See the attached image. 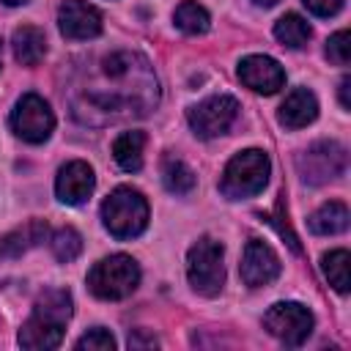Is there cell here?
I'll list each match as a JSON object with an SVG mask.
<instances>
[{
  "label": "cell",
  "instance_id": "8992f818",
  "mask_svg": "<svg viewBox=\"0 0 351 351\" xmlns=\"http://www.w3.org/2000/svg\"><path fill=\"white\" fill-rule=\"evenodd\" d=\"M186 277L200 296H217L225 285V252L211 236H200L186 255Z\"/></svg>",
  "mask_w": 351,
  "mask_h": 351
},
{
  "label": "cell",
  "instance_id": "e0dca14e",
  "mask_svg": "<svg viewBox=\"0 0 351 351\" xmlns=\"http://www.w3.org/2000/svg\"><path fill=\"white\" fill-rule=\"evenodd\" d=\"M11 47H14V58L22 66H38L47 55V36L36 25H22L14 30Z\"/></svg>",
  "mask_w": 351,
  "mask_h": 351
},
{
  "label": "cell",
  "instance_id": "83f0119b",
  "mask_svg": "<svg viewBox=\"0 0 351 351\" xmlns=\"http://www.w3.org/2000/svg\"><path fill=\"white\" fill-rule=\"evenodd\" d=\"M154 346H159V340L154 335H143V332L129 335V348H154Z\"/></svg>",
  "mask_w": 351,
  "mask_h": 351
},
{
  "label": "cell",
  "instance_id": "2e32d148",
  "mask_svg": "<svg viewBox=\"0 0 351 351\" xmlns=\"http://www.w3.org/2000/svg\"><path fill=\"white\" fill-rule=\"evenodd\" d=\"M315 118H318V99L307 88H293L277 112V121L285 129H302V126L313 123Z\"/></svg>",
  "mask_w": 351,
  "mask_h": 351
},
{
  "label": "cell",
  "instance_id": "ac0fdd59",
  "mask_svg": "<svg viewBox=\"0 0 351 351\" xmlns=\"http://www.w3.org/2000/svg\"><path fill=\"white\" fill-rule=\"evenodd\" d=\"M143 148H145V134L132 129L115 137L112 143V159L123 173H137L143 167Z\"/></svg>",
  "mask_w": 351,
  "mask_h": 351
},
{
  "label": "cell",
  "instance_id": "ffe728a7",
  "mask_svg": "<svg viewBox=\"0 0 351 351\" xmlns=\"http://www.w3.org/2000/svg\"><path fill=\"white\" fill-rule=\"evenodd\" d=\"M162 181H165L167 192H173V195H189L195 189V173H192V167L184 159L173 156V154H167L162 159Z\"/></svg>",
  "mask_w": 351,
  "mask_h": 351
},
{
  "label": "cell",
  "instance_id": "ba28073f",
  "mask_svg": "<svg viewBox=\"0 0 351 351\" xmlns=\"http://www.w3.org/2000/svg\"><path fill=\"white\" fill-rule=\"evenodd\" d=\"M8 123H11V132H14L19 140L38 145V143L49 140V134H52V129H55V115H52L49 104H47L38 93H25V96L14 104Z\"/></svg>",
  "mask_w": 351,
  "mask_h": 351
},
{
  "label": "cell",
  "instance_id": "cb8c5ba5",
  "mask_svg": "<svg viewBox=\"0 0 351 351\" xmlns=\"http://www.w3.org/2000/svg\"><path fill=\"white\" fill-rule=\"evenodd\" d=\"M49 250L60 263H71L82 252V236L74 228H60L49 239Z\"/></svg>",
  "mask_w": 351,
  "mask_h": 351
},
{
  "label": "cell",
  "instance_id": "5b68a950",
  "mask_svg": "<svg viewBox=\"0 0 351 351\" xmlns=\"http://www.w3.org/2000/svg\"><path fill=\"white\" fill-rule=\"evenodd\" d=\"M140 282V266L134 258L115 252L101 258L99 263H93V269L88 271V288L93 296L104 299V302H115V299H126Z\"/></svg>",
  "mask_w": 351,
  "mask_h": 351
},
{
  "label": "cell",
  "instance_id": "277c9868",
  "mask_svg": "<svg viewBox=\"0 0 351 351\" xmlns=\"http://www.w3.org/2000/svg\"><path fill=\"white\" fill-rule=\"evenodd\" d=\"M101 222L115 239H134L148 228V200L132 186H118L101 203Z\"/></svg>",
  "mask_w": 351,
  "mask_h": 351
},
{
  "label": "cell",
  "instance_id": "d4e9b609",
  "mask_svg": "<svg viewBox=\"0 0 351 351\" xmlns=\"http://www.w3.org/2000/svg\"><path fill=\"white\" fill-rule=\"evenodd\" d=\"M326 58L335 66H348V60H351V33L348 30H337L326 41Z\"/></svg>",
  "mask_w": 351,
  "mask_h": 351
},
{
  "label": "cell",
  "instance_id": "f1b7e54d",
  "mask_svg": "<svg viewBox=\"0 0 351 351\" xmlns=\"http://www.w3.org/2000/svg\"><path fill=\"white\" fill-rule=\"evenodd\" d=\"M348 88H351V80H348V77H343V80H340V104H343V110H351Z\"/></svg>",
  "mask_w": 351,
  "mask_h": 351
},
{
  "label": "cell",
  "instance_id": "5bb4252c",
  "mask_svg": "<svg viewBox=\"0 0 351 351\" xmlns=\"http://www.w3.org/2000/svg\"><path fill=\"white\" fill-rule=\"evenodd\" d=\"M239 80L255 90V93H277L282 85H285V71L282 66L269 58V55H247L241 63H239Z\"/></svg>",
  "mask_w": 351,
  "mask_h": 351
},
{
  "label": "cell",
  "instance_id": "30bf717a",
  "mask_svg": "<svg viewBox=\"0 0 351 351\" xmlns=\"http://www.w3.org/2000/svg\"><path fill=\"white\" fill-rule=\"evenodd\" d=\"M236 115H239V101L233 96L219 93V96H208L200 104H195L186 112V121H189V126L197 137L211 140V137L225 134L233 126Z\"/></svg>",
  "mask_w": 351,
  "mask_h": 351
},
{
  "label": "cell",
  "instance_id": "4fadbf2b",
  "mask_svg": "<svg viewBox=\"0 0 351 351\" xmlns=\"http://www.w3.org/2000/svg\"><path fill=\"white\" fill-rule=\"evenodd\" d=\"M96 186V176H93V167L82 159H74V162H66L60 170H58V178H55V195L60 203L66 206H80L90 197Z\"/></svg>",
  "mask_w": 351,
  "mask_h": 351
},
{
  "label": "cell",
  "instance_id": "44dd1931",
  "mask_svg": "<svg viewBox=\"0 0 351 351\" xmlns=\"http://www.w3.org/2000/svg\"><path fill=\"white\" fill-rule=\"evenodd\" d=\"M310 36H313V30H310L307 19L299 14H285L274 25V38L288 49H302L310 41Z\"/></svg>",
  "mask_w": 351,
  "mask_h": 351
},
{
  "label": "cell",
  "instance_id": "9a60e30c",
  "mask_svg": "<svg viewBox=\"0 0 351 351\" xmlns=\"http://www.w3.org/2000/svg\"><path fill=\"white\" fill-rule=\"evenodd\" d=\"M49 236V225L44 219H27L22 225H16L14 230H8L0 239V258L3 261H14L22 258L25 252H30L33 247L44 244Z\"/></svg>",
  "mask_w": 351,
  "mask_h": 351
},
{
  "label": "cell",
  "instance_id": "8fae6325",
  "mask_svg": "<svg viewBox=\"0 0 351 351\" xmlns=\"http://www.w3.org/2000/svg\"><path fill=\"white\" fill-rule=\"evenodd\" d=\"M280 269H282L280 258L266 241H261V239H250L247 241L244 255H241V266H239L244 285L263 288V285H269V282H274L280 277Z\"/></svg>",
  "mask_w": 351,
  "mask_h": 351
},
{
  "label": "cell",
  "instance_id": "7a4b0ae2",
  "mask_svg": "<svg viewBox=\"0 0 351 351\" xmlns=\"http://www.w3.org/2000/svg\"><path fill=\"white\" fill-rule=\"evenodd\" d=\"M74 302L71 293L63 288H52L41 293L33 304L30 318L19 329V346L30 351H49L58 348L63 340V329L71 321Z\"/></svg>",
  "mask_w": 351,
  "mask_h": 351
},
{
  "label": "cell",
  "instance_id": "484cf974",
  "mask_svg": "<svg viewBox=\"0 0 351 351\" xmlns=\"http://www.w3.org/2000/svg\"><path fill=\"white\" fill-rule=\"evenodd\" d=\"M74 348H80V351H112V348H115V337H112L107 329L96 326V329L85 332V335L74 343Z\"/></svg>",
  "mask_w": 351,
  "mask_h": 351
},
{
  "label": "cell",
  "instance_id": "603a6c76",
  "mask_svg": "<svg viewBox=\"0 0 351 351\" xmlns=\"http://www.w3.org/2000/svg\"><path fill=\"white\" fill-rule=\"evenodd\" d=\"M348 263H351V255L348 250H332L321 258V269H324V277L329 280V285L337 291V293H348Z\"/></svg>",
  "mask_w": 351,
  "mask_h": 351
},
{
  "label": "cell",
  "instance_id": "52a82bcc",
  "mask_svg": "<svg viewBox=\"0 0 351 351\" xmlns=\"http://www.w3.org/2000/svg\"><path fill=\"white\" fill-rule=\"evenodd\" d=\"M346 165H348V154L335 140H318L296 156V170L302 181L313 186L340 178L346 173Z\"/></svg>",
  "mask_w": 351,
  "mask_h": 351
},
{
  "label": "cell",
  "instance_id": "4316f807",
  "mask_svg": "<svg viewBox=\"0 0 351 351\" xmlns=\"http://www.w3.org/2000/svg\"><path fill=\"white\" fill-rule=\"evenodd\" d=\"M304 5L315 16H335L343 8V0H304Z\"/></svg>",
  "mask_w": 351,
  "mask_h": 351
},
{
  "label": "cell",
  "instance_id": "9c48e42d",
  "mask_svg": "<svg viewBox=\"0 0 351 351\" xmlns=\"http://www.w3.org/2000/svg\"><path fill=\"white\" fill-rule=\"evenodd\" d=\"M263 326L285 346H302L313 332V313L299 302H277L266 310Z\"/></svg>",
  "mask_w": 351,
  "mask_h": 351
},
{
  "label": "cell",
  "instance_id": "7c38bea8",
  "mask_svg": "<svg viewBox=\"0 0 351 351\" xmlns=\"http://www.w3.org/2000/svg\"><path fill=\"white\" fill-rule=\"evenodd\" d=\"M58 27L69 41H88L101 33V14L88 0H63L58 8Z\"/></svg>",
  "mask_w": 351,
  "mask_h": 351
},
{
  "label": "cell",
  "instance_id": "3957f363",
  "mask_svg": "<svg viewBox=\"0 0 351 351\" xmlns=\"http://www.w3.org/2000/svg\"><path fill=\"white\" fill-rule=\"evenodd\" d=\"M271 173V162L266 156V151L261 148H247L241 154H236L225 170H222V181H219V192L228 200H244L258 195Z\"/></svg>",
  "mask_w": 351,
  "mask_h": 351
},
{
  "label": "cell",
  "instance_id": "6da1fadb",
  "mask_svg": "<svg viewBox=\"0 0 351 351\" xmlns=\"http://www.w3.org/2000/svg\"><path fill=\"white\" fill-rule=\"evenodd\" d=\"M159 101V82L151 63L137 52H110L104 55L88 85L80 88L74 99V115L90 123L93 112H101L99 123L123 121L129 115H145Z\"/></svg>",
  "mask_w": 351,
  "mask_h": 351
},
{
  "label": "cell",
  "instance_id": "1f68e13d",
  "mask_svg": "<svg viewBox=\"0 0 351 351\" xmlns=\"http://www.w3.org/2000/svg\"><path fill=\"white\" fill-rule=\"evenodd\" d=\"M0 55H3V44H0Z\"/></svg>",
  "mask_w": 351,
  "mask_h": 351
},
{
  "label": "cell",
  "instance_id": "d6986e66",
  "mask_svg": "<svg viewBox=\"0 0 351 351\" xmlns=\"http://www.w3.org/2000/svg\"><path fill=\"white\" fill-rule=\"evenodd\" d=\"M307 225H310V230H313L315 236H335V233H343V230L348 228V208H346V203H340V200H329V203H324L321 208H315V211L310 214Z\"/></svg>",
  "mask_w": 351,
  "mask_h": 351
},
{
  "label": "cell",
  "instance_id": "4dcf8cb0",
  "mask_svg": "<svg viewBox=\"0 0 351 351\" xmlns=\"http://www.w3.org/2000/svg\"><path fill=\"white\" fill-rule=\"evenodd\" d=\"M252 3H258V5H266V8H269V5H274V3H280V0H252Z\"/></svg>",
  "mask_w": 351,
  "mask_h": 351
},
{
  "label": "cell",
  "instance_id": "7402d4cb",
  "mask_svg": "<svg viewBox=\"0 0 351 351\" xmlns=\"http://www.w3.org/2000/svg\"><path fill=\"white\" fill-rule=\"evenodd\" d=\"M173 22L178 30L189 33V36H203L211 27V16L203 5H197L195 0H184L176 11H173Z\"/></svg>",
  "mask_w": 351,
  "mask_h": 351
},
{
  "label": "cell",
  "instance_id": "f546056e",
  "mask_svg": "<svg viewBox=\"0 0 351 351\" xmlns=\"http://www.w3.org/2000/svg\"><path fill=\"white\" fill-rule=\"evenodd\" d=\"M0 3H5V5H25V3H30V0H0Z\"/></svg>",
  "mask_w": 351,
  "mask_h": 351
}]
</instances>
